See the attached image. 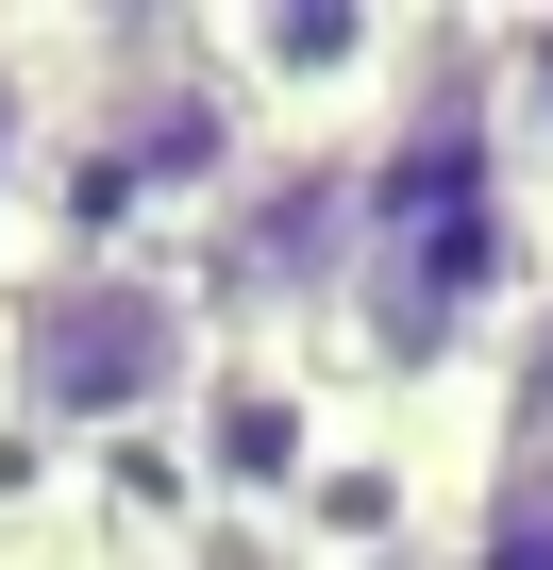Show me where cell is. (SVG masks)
<instances>
[{
	"label": "cell",
	"mask_w": 553,
	"mask_h": 570,
	"mask_svg": "<svg viewBox=\"0 0 553 570\" xmlns=\"http://www.w3.org/2000/svg\"><path fill=\"white\" fill-rule=\"evenodd\" d=\"M520 303V168L486 135L470 85V18H436V68L386 101V135H353V285H336V336L386 386H436L503 336Z\"/></svg>",
	"instance_id": "6da1fadb"
},
{
	"label": "cell",
	"mask_w": 553,
	"mask_h": 570,
	"mask_svg": "<svg viewBox=\"0 0 553 570\" xmlns=\"http://www.w3.org/2000/svg\"><path fill=\"white\" fill-rule=\"evenodd\" d=\"M201 386H218V320H201L185 252L68 235L34 268H0V436L101 453V436H168Z\"/></svg>",
	"instance_id": "7a4b0ae2"
},
{
	"label": "cell",
	"mask_w": 553,
	"mask_h": 570,
	"mask_svg": "<svg viewBox=\"0 0 553 570\" xmlns=\"http://www.w3.org/2000/svg\"><path fill=\"white\" fill-rule=\"evenodd\" d=\"M34 51H51V168L85 151L151 218H201L251 168V118H235L201 18H34Z\"/></svg>",
	"instance_id": "3957f363"
},
{
	"label": "cell",
	"mask_w": 553,
	"mask_h": 570,
	"mask_svg": "<svg viewBox=\"0 0 553 570\" xmlns=\"http://www.w3.org/2000/svg\"><path fill=\"white\" fill-rule=\"evenodd\" d=\"M218 85L251 135H303V151H353L386 135V101L436 68V18H369V0H251V18H201Z\"/></svg>",
	"instance_id": "277c9868"
},
{
	"label": "cell",
	"mask_w": 553,
	"mask_h": 570,
	"mask_svg": "<svg viewBox=\"0 0 553 570\" xmlns=\"http://www.w3.org/2000/svg\"><path fill=\"white\" fill-rule=\"evenodd\" d=\"M185 285H201V320H336V285H353V151H303V135H251V168L185 218Z\"/></svg>",
	"instance_id": "5b68a950"
},
{
	"label": "cell",
	"mask_w": 553,
	"mask_h": 570,
	"mask_svg": "<svg viewBox=\"0 0 553 570\" xmlns=\"http://www.w3.org/2000/svg\"><path fill=\"white\" fill-rule=\"evenodd\" d=\"M470 85H486V135L520 168V218L553 202V18H470Z\"/></svg>",
	"instance_id": "8992f818"
},
{
	"label": "cell",
	"mask_w": 553,
	"mask_h": 570,
	"mask_svg": "<svg viewBox=\"0 0 553 570\" xmlns=\"http://www.w3.org/2000/svg\"><path fill=\"white\" fill-rule=\"evenodd\" d=\"M436 570H553V436H486Z\"/></svg>",
	"instance_id": "52a82bcc"
},
{
	"label": "cell",
	"mask_w": 553,
	"mask_h": 570,
	"mask_svg": "<svg viewBox=\"0 0 553 570\" xmlns=\"http://www.w3.org/2000/svg\"><path fill=\"white\" fill-rule=\"evenodd\" d=\"M34 185H51V51L34 18H0V235L34 218Z\"/></svg>",
	"instance_id": "ba28073f"
},
{
	"label": "cell",
	"mask_w": 553,
	"mask_h": 570,
	"mask_svg": "<svg viewBox=\"0 0 553 570\" xmlns=\"http://www.w3.org/2000/svg\"><path fill=\"white\" fill-rule=\"evenodd\" d=\"M486 353H503V420H486V436H553V285H520Z\"/></svg>",
	"instance_id": "9c48e42d"
},
{
	"label": "cell",
	"mask_w": 553,
	"mask_h": 570,
	"mask_svg": "<svg viewBox=\"0 0 553 570\" xmlns=\"http://www.w3.org/2000/svg\"><path fill=\"white\" fill-rule=\"evenodd\" d=\"M118 570H303V553L268 537V520H218V503H201V520H168V537H135Z\"/></svg>",
	"instance_id": "30bf717a"
}]
</instances>
